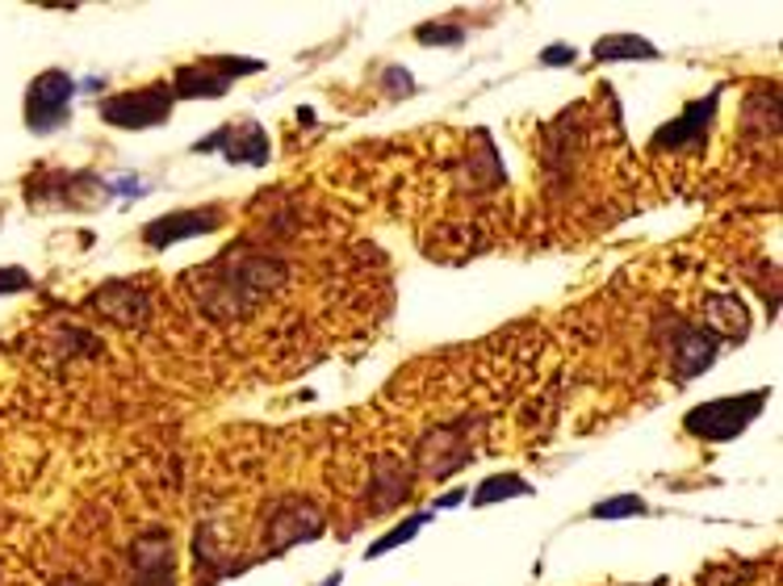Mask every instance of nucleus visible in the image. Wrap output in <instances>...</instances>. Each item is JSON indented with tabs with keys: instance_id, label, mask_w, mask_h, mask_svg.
I'll use <instances>...</instances> for the list:
<instances>
[{
	"instance_id": "obj_16",
	"label": "nucleus",
	"mask_w": 783,
	"mask_h": 586,
	"mask_svg": "<svg viewBox=\"0 0 783 586\" xmlns=\"http://www.w3.org/2000/svg\"><path fill=\"white\" fill-rule=\"evenodd\" d=\"M323 586H340V574H335V578H327V583Z\"/></svg>"
},
{
	"instance_id": "obj_6",
	"label": "nucleus",
	"mask_w": 783,
	"mask_h": 586,
	"mask_svg": "<svg viewBox=\"0 0 783 586\" xmlns=\"http://www.w3.org/2000/svg\"><path fill=\"white\" fill-rule=\"evenodd\" d=\"M712 109H717V97H708V101H696V106L687 109L683 118H678L675 126H666V131H658V138H653V147L662 151V147H671V151H678L683 143H692L696 147V134L708 126V118H712Z\"/></svg>"
},
{
	"instance_id": "obj_13",
	"label": "nucleus",
	"mask_w": 783,
	"mask_h": 586,
	"mask_svg": "<svg viewBox=\"0 0 783 586\" xmlns=\"http://www.w3.org/2000/svg\"><path fill=\"white\" fill-rule=\"evenodd\" d=\"M415 38H419V42H449V47H453V42H461L465 34H461L457 26H419L415 29Z\"/></svg>"
},
{
	"instance_id": "obj_7",
	"label": "nucleus",
	"mask_w": 783,
	"mask_h": 586,
	"mask_svg": "<svg viewBox=\"0 0 783 586\" xmlns=\"http://www.w3.org/2000/svg\"><path fill=\"white\" fill-rule=\"evenodd\" d=\"M658 47L637 34H608L595 42V59H658Z\"/></svg>"
},
{
	"instance_id": "obj_14",
	"label": "nucleus",
	"mask_w": 783,
	"mask_h": 586,
	"mask_svg": "<svg viewBox=\"0 0 783 586\" xmlns=\"http://www.w3.org/2000/svg\"><path fill=\"white\" fill-rule=\"evenodd\" d=\"M29 277L22 272V268H4L0 272V293H13V290H26Z\"/></svg>"
},
{
	"instance_id": "obj_1",
	"label": "nucleus",
	"mask_w": 783,
	"mask_h": 586,
	"mask_svg": "<svg viewBox=\"0 0 783 586\" xmlns=\"http://www.w3.org/2000/svg\"><path fill=\"white\" fill-rule=\"evenodd\" d=\"M767 402V390H755L746 399H717V402H704L687 415V431L692 436H704V440H733L742 427L758 419Z\"/></svg>"
},
{
	"instance_id": "obj_12",
	"label": "nucleus",
	"mask_w": 783,
	"mask_h": 586,
	"mask_svg": "<svg viewBox=\"0 0 783 586\" xmlns=\"http://www.w3.org/2000/svg\"><path fill=\"white\" fill-rule=\"evenodd\" d=\"M424 524H428V515H411V520H406L403 528H390V533L381 536L378 545H369V558H381V553H390L394 545H406V540H411V536L419 533Z\"/></svg>"
},
{
	"instance_id": "obj_15",
	"label": "nucleus",
	"mask_w": 783,
	"mask_h": 586,
	"mask_svg": "<svg viewBox=\"0 0 783 586\" xmlns=\"http://www.w3.org/2000/svg\"><path fill=\"white\" fill-rule=\"evenodd\" d=\"M540 63H549V68H558V63H574V47H549V51L540 54Z\"/></svg>"
},
{
	"instance_id": "obj_2",
	"label": "nucleus",
	"mask_w": 783,
	"mask_h": 586,
	"mask_svg": "<svg viewBox=\"0 0 783 586\" xmlns=\"http://www.w3.org/2000/svg\"><path fill=\"white\" fill-rule=\"evenodd\" d=\"M172 113V93L163 84L151 88H138V93H118L101 101V118L109 126H122V131H147V126H160Z\"/></svg>"
},
{
	"instance_id": "obj_10",
	"label": "nucleus",
	"mask_w": 783,
	"mask_h": 586,
	"mask_svg": "<svg viewBox=\"0 0 783 586\" xmlns=\"http://www.w3.org/2000/svg\"><path fill=\"white\" fill-rule=\"evenodd\" d=\"M515 495H533V486L519 478V474H503V478L482 481V490L474 495V503H494V499H515Z\"/></svg>"
},
{
	"instance_id": "obj_11",
	"label": "nucleus",
	"mask_w": 783,
	"mask_h": 586,
	"mask_svg": "<svg viewBox=\"0 0 783 586\" xmlns=\"http://www.w3.org/2000/svg\"><path fill=\"white\" fill-rule=\"evenodd\" d=\"M649 506L646 499H637V495H621V499H608V503H599L591 511L595 520H624V515H646Z\"/></svg>"
},
{
	"instance_id": "obj_3",
	"label": "nucleus",
	"mask_w": 783,
	"mask_h": 586,
	"mask_svg": "<svg viewBox=\"0 0 783 586\" xmlns=\"http://www.w3.org/2000/svg\"><path fill=\"white\" fill-rule=\"evenodd\" d=\"M72 93H76V84H72L68 72H42L26 93V126L29 131L47 134V131H54V126H63L68 106H72Z\"/></svg>"
},
{
	"instance_id": "obj_8",
	"label": "nucleus",
	"mask_w": 783,
	"mask_h": 586,
	"mask_svg": "<svg viewBox=\"0 0 783 586\" xmlns=\"http://www.w3.org/2000/svg\"><path fill=\"white\" fill-rule=\"evenodd\" d=\"M675 361H678V377L700 374V369L712 365V340L700 335V331H687V335H683V344H678V352H675Z\"/></svg>"
},
{
	"instance_id": "obj_9",
	"label": "nucleus",
	"mask_w": 783,
	"mask_h": 586,
	"mask_svg": "<svg viewBox=\"0 0 783 586\" xmlns=\"http://www.w3.org/2000/svg\"><path fill=\"white\" fill-rule=\"evenodd\" d=\"M215 143H231V160H247V163H265L269 160V138H265V131L260 126H244V143H235L231 138V131H218Z\"/></svg>"
},
{
	"instance_id": "obj_4",
	"label": "nucleus",
	"mask_w": 783,
	"mask_h": 586,
	"mask_svg": "<svg viewBox=\"0 0 783 586\" xmlns=\"http://www.w3.org/2000/svg\"><path fill=\"white\" fill-rule=\"evenodd\" d=\"M244 72H260V63L252 59H206L197 68H181L176 72V93L181 97H222L231 76H244Z\"/></svg>"
},
{
	"instance_id": "obj_5",
	"label": "nucleus",
	"mask_w": 783,
	"mask_h": 586,
	"mask_svg": "<svg viewBox=\"0 0 783 586\" xmlns=\"http://www.w3.org/2000/svg\"><path fill=\"white\" fill-rule=\"evenodd\" d=\"M215 227H218V210H189V213H172V218H156V222L143 231V240L151 243V247H168V243L189 240V235H206V231H215Z\"/></svg>"
}]
</instances>
